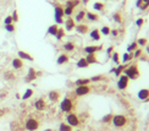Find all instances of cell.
I'll return each mask as SVG.
<instances>
[{
    "label": "cell",
    "mask_w": 149,
    "mask_h": 131,
    "mask_svg": "<svg viewBox=\"0 0 149 131\" xmlns=\"http://www.w3.org/2000/svg\"><path fill=\"white\" fill-rule=\"evenodd\" d=\"M54 11H55V21H56V25H61L64 23V6L56 3L54 5Z\"/></svg>",
    "instance_id": "obj_1"
},
{
    "label": "cell",
    "mask_w": 149,
    "mask_h": 131,
    "mask_svg": "<svg viewBox=\"0 0 149 131\" xmlns=\"http://www.w3.org/2000/svg\"><path fill=\"white\" fill-rule=\"evenodd\" d=\"M73 108H74V104L72 102V99H70V98H64L60 103V109H61V111H64V113H71Z\"/></svg>",
    "instance_id": "obj_2"
},
{
    "label": "cell",
    "mask_w": 149,
    "mask_h": 131,
    "mask_svg": "<svg viewBox=\"0 0 149 131\" xmlns=\"http://www.w3.org/2000/svg\"><path fill=\"white\" fill-rule=\"evenodd\" d=\"M125 75L130 78V80H136L139 76V70L137 65H131L125 69Z\"/></svg>",
    "instance_id": "obj_3"
},
{
    "label": "cell",
    "mask_w": 149,
    "mask_h": 131,
    "mask_svg": "<svg viewBox=\"0 0 149 131\" xmlns=\"http://www.w3.org/2000/svg\"><path fill=\"white\" fill-rule=\"evenodd\" d=\"M39 121L34 119V118H28V119L26 120V123H24V127H26V130L28 131H37L39 129Z\"/></svg>",
    "instance_id": "obj_4"
},
{
    "label": "cell",
    "mask_w": 149,
    "mask_h": 131,
    "mask_svg": "<svg viewBox=\"0 0 149 131\" xmlns=\"http://www.w3.org/2000/svg\"><path fill=\"white\" fill-rule=\"evenodd\" d=\"M66 121H67V124H69L70 126H72V127L79 125V119H78V116L74 114V113H69V114H67V115H66Z\"/></svg>",
    "instance_id": "obj_5"
},
{
    "label": "cell",
    "mask_w": 149,
    "mask_h": 131,
    "mask_svg": "<svg viewBox=\"0 0 149 131\" xmlns=\"http://www.w3.org/2000/svg\"><path fill=\"white\" fill-rule=\"evenodd\" d=\"M91 92V87L89 85H86V86H77L76 90H74V95L78 96V97H83L87 96L88 93Z\"/></svg>",
    "instance_id": "obj_6"
},
{
    "label": "cell",
    "mask_w": 149,
    "mask_h": 131,
    "mask_svg": "<svg viewBox=\"0 0 149 131\" xmlns=\"http://www.w3.org/2000/svg\"><path fill=\"white\" fill-rule=\"evenodd\" d=\"M113 124L116 126V127H122V126H125L126 125V123H127V119L123 115H115V116H113Z\"/></svg>",
    "instance_id": "obj_7"
},
{
    "label": "cell",
    "mask_w": 149,
    "mask_h": 131,
    "mask_svg": "<svg viewBox=\"0 0 149 131\" xmlns=\"http://www.w3.org/2000/svg\"><path fill=\"white\" fill-rule=\"evenodd\" d=\"M39 75H40V72H37L33 67H29L28 72H27V76L24 77V81H26L27 83H29V82H32V81H34Z\"/></svg>",
    "instance_id": "obj_8"
},
{
    "label": "cell",
    "mask_w": 149,
    "mask_h": 131,
    "mask_svg": "<svg viewBox=\"0 0 149 131\" xmlns=\"http://www.w3.org/2000/svg\"><path fill=\"white\" fill-rule=\"evenodd\" d=\"M128 77L126 75H121L120 78H119V82H117V87H119V90H125L127 85H128Z\"/></svg>",
    "instance_id": "obj_9"
},
{
    "label": "cell",
    "mask_w": 149,
    "mask_h": 131,
    "mask_svg": "<svg viewBox=\"0 0 149 131\" xmlns=\"http://www.w3.org/2000/svg\"><path fill=\"white\" fill-rule=\"evenodd\" d=\"M74 27H76V21L72 17H67V20L65 21V31L71 32L72 29H74Z\"/></svg>",
    "instance_id": "obj_10"
},
{
    "label": "cell",
    "mask_w": 149,
    "mask_h": 131,
    "mask_svg": "<svg viewBox=\"0 0 149 131\" xmlns=\"http://www.w3.org/2000/svg\"><path fill=\"white\" fill-rule=\"evenodd\" d=\"M74 29H76V32L79 33V34H86V33H88V32H89V27L87 26V25H84V23L76 25Z\"/></svg>",
    "instance_id": "obj_11"
},
{
    "label": "cell",
    "mask_w": 149,
    "mask_h": 131,
    "mask_svg": "<svg viewBox=\"0 0 149 131\" xmlns=\"http://www.w3.org/2000/svg\"><path fill=\"white\" fill-rule=\"evenodd\" d=\"M17 55H18V58L22 59V60H27V61H34V58L29 53L27 52H23V50H18L17 52Z\"/></svg>",
    "instance_id": "obj_12"
},
{
    "label": "cell",
    "mask_w": 149,
    "mask_h": 131,
    "mask_svg": "<svg viewBox=\"0 0 149 131\" xmlns=\"http://www.w3.org/2000/svg\"><path fill=\"white\" fill-rule=\"evenodd\" d=\"M11 65H12V67H14L15 70H22V69H23V60L17 57L15 59H12Z\"/></svg>",
    "instance_id": "obj_13"
},
{
    "label": "cell",
    "mask_w": 149,
    "mask_h": 131,
    "mask_svg": "<svg viewBox=\"0 0 149 131\" xmlns=\"http://www.w3.org/2000/svg\"><path fill=\"white\" fill-rule=\"evenodd\" d=\"M102 49H103V46H88L84 48V52L87 54H95L97 52L102 50Z\"/></svg>",
    "instance_id": "obj_14"
},
{
    "label": "cell",
    "mask_w": 149,
    "mask_h": 131,
    "mask_svg": "<svg viewBox=\"0 0 149 131\" xmlns=\"http://www.w3.org/2000/svg\"><path fill=\"white\" fill-rule=\"evenodd\" d=\"M34 108H36L37 110H39V111L44 110V109L47 108V103H45V101H44V99H43V98L37 99L36 103H34Z\"/></svg>",
    "instance_id": "obj_15"
},
{
    "label": "cell",
    "mask_w": 149,
    "mask_h": 131,
    "mask_svg": "<svg viewBox=\"0 0 149 131\" xmlns=\"http://www.w3.org/2000/svg\"><path fill=\"white\" fill-rule=\"evenodd\" d=\"M48 97L53 103H56L59 101V98H60V92L59 91H50L49 92V95H48Z\"/></svg>",
    "instance_id": "obj_16"
},
{
    "label": "cell",
    "mask_w": 149,
    "mask_h": 131,
    "mask_svg": "<svg viewBox=\"0 0 149 131\" xmlns=\"http://www.w3.org/2000/svg\"><path fill=\"white\" fill-rule=\"evenodd\" d=\"M89 36H91V39L92 41H100V31H99L98 28L92 29Z\"/></svg>",
    "instance_id": "obj_17"
},
{
    "label": "cell",
    "mask_w": 149,
    "mask_h": 131,
    "mask_svg": "<svg viewBox=\"0 0 149 131\" xmlns=\"http://www.w3.org/2000/svg\"><path fill=\"white\" fill-rule=\"evenodd\" d=\"M86 17H87V20H89L91 22H97L99 21V15L98 14H94V12H86Z\"/></svg>",
    "instance_id": "obj_18"
},
{
    "label": "cell",
    "mask_w": 149,
    "mask_h": 131,
    "mask_svg": "<svg viewBox=\"0 0 149 131\" xmlns=\"http://www.w3.org/2000/svg\"><path fill=\"white\" fill-rule=\"evenodd\" d=\"M86 60H87V63H88L89 65H91V64H98V63H99V60H98V58H97L95 54H87Z\"/></svg>",
    "instance_id": "obj_19"
},
{
    "label": "cell",
    "mask_w": 149,
    "mask_h": 131,
    "mask_svg": "<svg viewBox=\"0 0 149 131\" xmlns=\"http://www.w3.org/2000/svg\"><path fill=\"white\" fill-rule=\"evenodd\" d=\"M69 60H70L69 55H67V54H61V55H59L56 63H58V65H64L66 63H69Z\"/></svg>",
    "instance_id": "obj_20"
},
{
    "label": "cell",
    "mask_w": 149,
    "mask_h": 131,
    "mask_svg": "<svg viewBox=\"0 0 149 131\" xmlns=\"http://www.w3.org/2000/svg\"><path fill=\"white\" fill-rule=\"evenodd\" d=\"M138 98L142 99V101H148V98H149V90H147V88L141 90L138 92Z\"/></svg>",
    "instance_id": "obj_21"
},
{
    "label": "cell",
    "mask_w": 149,
    "mask_h": 131,
    "mask_svg": "<svg viewBox=\"0 0 149 131\" xmlns=\"http://www.w3.org/2000/svg\"><path fill=\"white\" fill-rule=\"evenodd\" d=\"M86 10H79L78 12H77V14H76V17H74L73 18V20L74 21H76V22H81V21H83L84 20V17H86Z\"/></svg>",
    "instance_id": "obj_22"
},
{
    "label": "cell",
    "mask_w": 149,
    "mask_h": 131,
    "mask_svg": "<svg viewBox=\"0 0 149 131\" xmlns=\"http://www.w3.org/2000/svg\"><path fill=\"white\" fill-rule=\"evenodd\" d=\"M58 29H59V25H52V26H49V28H48V34H50V36H56V33H58Z\"/></svg>",
    "instance_id": "obj_23"
},
{
    "label": "cell",
    "mask_w": 149,
    "mask_h": 131,
    "mask_svg": "<svg viewBox=\"0 0 149 131\" xmlns=\"http://www.w3.org/2000/svg\"><path fill=\"white\" fill-rule=\"evenodd\" d=\"M77 67L78 69H87V67H88L89 66V64L88 63H87V60H86V58H81L78 61H77Z\"/></svg>",
    "instance_id": "obj_24"
},
{
    "label": "cell",
    "mask_w": 149,
    "mask_h": 131,
    "mask_svg": "<svg viewBox=\"0 0 149 131\" xmlns=\"http://www.w3.org/2000/svg\"><path fill=\"white\" fill-rule=\"evenodd\" d=\"M63 48L66 52H73L74 49H76V46H74V43H72V42H66Z\"/></svg>",
    "instance_id": "obj_25"
},
{
    "label": "cell",
    "mask_w": 149,
    "mask_h": 131,
    "mask_svg": "<svg viewBox=\"0 0 149 131\" xmlns=\"http://www.w3.org/2000/svg\"><path fill=\"white\" fill-rule=\"evenodd\" d=\"M4 78H5L6 81H14V80L16 78V76H15V74L12 72V71L8 70V71L4 72Z\"/></svg>",
    "instance_id": "obj_26"
},
{
    "label": "cell",
    "mask_w": 149,
    "mask_h": 131,
    "mask_svg": "<svg viewBox=\"0 0 149 131\" xmlns=\"http://www.w3.org/2000/svg\"><path fill=\"white\" fill-rule=\"evenodd\" d=\"M79 4H81V0H67L66 1V6L72 8V9H76Z\"/></svg>",
    "instance_id": "obj_27"
},
{
    "label": "cell",
    "mask_w": 149,
    "mask_h": 131,
    "mask_svg": "<svg viewBox=\"0 0 149 131\" xmlns=\"http://www.w3.org/2000/svg\"><path fill=\"white\" fill-rule=\"evenodd\" d=\"M89 83H91L89 78H78V80H76V82H74L76 86H86V85H89Z\"/></svg>",
    "instance_id": "obj_28"
},
{
    "label": "cell",
    "mask_w": 149,
    "mask_h": 131,
    "mask_svg": "<svg viewBox=\"0 0 149 131\" xmlns=\"http://www.w3.org/2000/svg\"><path fill=\"white\" fill-rule=\"evenodd\" d=\"M32 96H33V90L27 88V90H26V92L23 93V96H22L21 98L23 99V101H27V99H29V98L32 97Z\"/></svg>",
    "instance_id": "obj_29"
},
{
    "label": "cell",
    "mask_w": 149,
    "mask_h": 131,
    "mask_svg": "<svg viewBox=\"0 0 149 131\" xmlns=\"http://www.w3.org/2000/svg\"><path fill=\"white\" fill-rule=\"evenodd\" d=\"M93 9H94L95 11H103L105 9V5L100 1H97V3L93 4Z\"/></svg>",
    "instance_id": "obj_30"
},
{
    "label": "cell",
    "mask_w": 149,
    "mask_h": 131,
    "mask_svg": "<svg viewBox=\"0 0 149 131\" xmlns=\"http://www.w3.org/2000/svg\"><path fill=\"white\" fill-rule=\"evenodd\" d=\"M59 131H72V126H70L66 123H61L59 126Z\"/></svg>",
    "instance_id": "obj_31"
},
{
    "label": "cell",
    "mask_w": 149,
    "mask_h": 131,
    "mask_svg": "<svg viewBox=\"0 0 149 131\" xmlns=\"http://www.w3.org/2000/svg\"><path fill=\"white\" fill-rule=\"evenodd\" d=\"M64 37H65V29L59 27L58 33H56V36H55V38H56V41H61V39L64 38Z\"/></svg>",
    "instance_id": "obj_32"
},
{
    "label": "cell",
    "mask_w": 149,
    "mask_h": 131,
    "mask_svg": "<svg viewBox=\"0 0 149 131\" xmlns=\"http://www.w3.org/2000/svg\"><path fill=\"white\" fill-rule=\"evenodd\" d=\"M73 10H74V9H72V8L65 6V8H64V15L67 16V17H71V15L73 14Z\"/></svg>",
    "instance_id": "obj_33"
},
{
    "label": "cell",
    "mask_w": 149,
    "mask_h": 131,
    "mask_svg": "<svg viewBox=\"0 0 149 131\" xmlns=\"http://www.w3.org/2000/svg\"><path fill=\"white\" fill-rule=\"evenodd\" d=\"M137 47H138V44H137V43H136V42H133V43H131V44H130V46L127 47V52H128V53L134 52L136 49H138Z\"/></svg>",
    "instance_id": "obj_34"
},
{
    "label": "cell",
    "mask_w": 149,
    "mask_h": 131,
    "mask_svg": "<svg viewBox=\"0 0 149 131\" xmlns=\"http://www.w3.org/2000/svg\"><path fill=\"white\" fill-rule=\"evenodd\" d=\"M113 18H114V21L117 22V23H121V22H122V16H121L120 12H115L114 16H113Z\"/></svg>",
    "instance_id": "obj_35"
},
{
    "label": "cell",
    "mask_w": 149,
    "mask_h": 131,
    "mask_svg": "<svg viewBox=\"0 0 149 131\" xmlns=\"http://www.w3.org/2000/svg\"><path fill=\"white\" fill-rule=\"evenodd\" d=\"M5 29H6V31H8V32H10V33H12V32H15V29H16V27H15V23L5 25Z\"/></svg>",
    "instance_id": "obj_36"
},
{
    "label": "cell",
    "mask_w": 149,
    "mask_h": 131,
    "mask_svg": "<svg viewBox=\"0 0 149 131\" xmlns=\"http://www.w3.org/2000/svg\"><path fill=\"white\" fill-rule=\"evenodd\" d=\"M110 32H111V29H110V27H108V26H104V27H102V29H100V33H103L104 36H109Z\"/></svg>",
    "instance_id": "obj_37"
},
{
    "label": "cell",
    "mask_w": 149,
    "mask_h": 131,
    "mask_svg": "<svg viewBox=\"0 0 149 131\" xmlns=\"http://www.w3.org/2000/svg\"><path fill=\"white\" fill-rule=\"evenodd\" d=\"M123 69H125V65H120L119 67H116L115 70H114V72H115V76H117V77H119V76H120V74L122 72V70H123Z\"/></svg>",
    "instance_id": "obj_38"
},
{
    "label": "cell",
    "mask_w": 149,
    "mask_h": 131,
    "mask_svg": "<svg viewBox=\"0 0 149 131\" xmlns=\"http://www.w3.org/2000/svg\"><path fill=\"white\" fill-rule=\"evenodd\" d=\"M123 59V63H127V61H130V60H132V58H133V55L132 54H128V53H126V54H123V57H122Z\"/></svg>",
    "instance_id": "obj_39"
},
{
    "label": "cell",
    "mask_w": 149,
    "mask_h": 131,
    "mask_svg": "<svg viewBox=\"0 0 149 131\" xmlns=\"http://www.w3.org/2000/svg\"><path fill=\"white\" fill-rule=\"evenodd\" d=\"M11 17H12V22H14V23L18 22V12H17V10H14V12H12Z\"/></svg>",
    "instance_id": "obj_40"
},
{
    "label": "cell",
    "mask_w": 149,
    "mask_h": 131,
    "mask_svg": "<svg viewBox=\"0 0 149 131\" xmlns=\"http://www.w3.org/2000/svg\"><path fill=\"white\" fill-rule=\"evenodd\" d=\"M111 120H113V114H107V115H105L103 119H102L103 123H110Z\"/></svg>",
    "instance_id": "obj_41"
},
{
    "label": "cell",
    "mask_w": 149,
    "mask_h": 131,
    "mask_svg": "<svg viewBox=\"0 0 149 131\" xmlns=\"http://www.w3.org/2000/svg\"><path fill=\"white\" fill-rule=\"evenodd\" d=\"M142 1H143V4L141 5V10H146L147 8H149V0H142Z\"/></svg>",
    "instance_id": "obj_42"
},
{
    "label": "cell",
    "mask_w": 149,
    "mask_h": 131,
    "mask_svg": "<svg viewBox=\"0 0 149 131\" xmlns=\"http://www.w3.org/2000/svg\"><path fill=\"white\" fill-rule=\"evenodd\" d=\"M103 78H104L103 75H98V76H94V77H92V78H89V80H91V82H97V81H100V80H103Z\"/></svg>",
    "instance_id": "obj_43"
},
{
    "label": "cell",
    "mask_w": 149,
    "mask_h": 131,
    "mask_svg": "<svg viewBox=\"0 0 149 131\" xmlns=\"http://www.w3.org/2000/svg\"><path fill=\"white\" fill-rule=\"evenodd\" d=\"M4 23H5V25H10V23H14V22H12V17H11V15H9V16H6V17H5V20H4Z\"/></svg>",
    "instance_id": "obj_44"
},
{
    "label": "cell",
    "mask_w": 149,
    "mask_h": 131,
    "mask_svg": "<svg viewBox=\"0 0 149 131\" xmlns=\"http://www.w3.org/2000/svg\"><path fill=\"white\" fill-rule=\"evenodd\" d=\"M9 113V109L8 108H0V118H3L5 114Z\"/></svg>",
    "instance_id": "obj_45"
},
{
    "label": "cell",
    "mask_w": 149,
    "mask_h": 131,
    "mask_svg": "<svg viewBox=\"0 0 149 131\" xmlns=\"http://www.w3.org/2000/svg\"><path fill=\"white\" fill-rule=\"evenodd\" d=\"M136 43H137V44H139V46H146V44H147V39H146V38H139Z\"/></svg>",
    "instance_id": "obj_46"
},
{
    "label": "cell",
    "mask_w": 149,
    "mask_h": 131,
    "mask_svg": "<svg viewBox=\"0 0 149 131\" xmlns=\"http://www.w3.org/2000/svg\"><path fill=\"white\" fill-rule=\"evenodd\" d=\"M113 60H114V63L119 64V63H120V59H119V54H117V53H114V54H113Z\"/></svg>",
    "instance_id": "obj_47"
},
{
    "label": "cell",
    "mask_w": 149,
    "mask_h": 131,
    "mask_svg": "<svg viewBox=\"0 0 149 131\" xmlns=\"http://www.w3.org/2000/svg\"><path fill=\"white\" fill-rule=\"evenodd\" d=\"M141 54H142V49H136V50H134V54H133V58H138V57H141Z\"/></svg>",
    "instance_id": "obj_48"
},
{
    "label": "cell",
    "mask_w": 149,
    "mask_h": 131,
    "mask_svg": "<svg viewBox=\"0 0 149 131\" xmlns=\"http://www.w3.org/2000/svg\"><path fill=\"white\" fill-rule=\"evenodd\" d=\"M143 22H144V20H143V18H138V20L136 21V25H137L138 27H141L142 25H143Z\"/></svg>",
    "instance_id": "obj_49"
},
{
    "label": "cell",
    "mask_w": 149,
    "mask_h": 131,
    "mask_svg": "<svg viewBox=\"0 0 149 131\" xmlns=\"http://www.w3.org/2000/svg\"><path fill=\"white\" fill-rule=\"evenodd\" d=\"M142 4H143V1H142V0H137V3H136V6H137V8H141Z\"/></svg>",
    "instance_id": "obj_50"
},
{
    "label": "cell",
    "mask_w": 149,
    "mask_h": 131,
    "mask_svg": "<svg viewBox=\"0 0 149 131\" xmlns=\"http://www.w3.org/2000/svg\"><path fill=\"white\" fill-rule=\"evenodd\" d=\"M113 49H114V47H109V48H108V50H107V52H108V54H109V55H110L111 53H113Z\"/></svg>",
    "instance_id": "obj_51"
},
{
    "label": "cell",
    "mask_w": 149,
    "mask_h": 131,
    "mask_svg": "<svg viewBox=\"0 0 149 131\" xmlns=\"http://www.w3.org/2000/svg\"><path fill=\"white\" fill-rule=\"evenodd\" d=\"M111 34H113V36H117V31L116 29H111V32H110Z\"/></svg>",
    "instance_id": "obj_52"
},
{
    "label": "cell",
    "mask_w": 149,
    "mask_h": 131,
    "mask_svg": "<svg viewBox=\"0 0 149 131\" xmlns=\"http://www.w3.org/2000/svg\"><path fill=\"white\" fill-rule=\"evenodd\" d=\"M6 95H8V93H3V95L0 96V99H4V97H6Z\"/></svg>",
    "instance_id": "obj_53"
},
{
    "label": "cell",
    "mask_w": 149,
    "mask_h": 131,
    "mask_svg": "<svg viewBox=\"0 0 149 131\" xmlns=\"http://www.w3.org/2000/svg\"><path fill=\"white\" fill-rule=\"evenodd\" d=\"M16 98H17V99H20V98H21V96L18 95V93H16Z\"/></svg>",
    "instance_id": "obj_54"
},
{
    "label": "cell",
    "mask_w": 149,
    "mask_h": 131,
    "mask_svg": "<svg viewBox=\"0 0 149 131\" xmlns=\"http://www.w3.org/2000/svg\"><path fill=\"white\" fill-rule=\"evenodd\" d=\"M83 3H84V4H87V3H88V0H83Z\"/></svg>",
    "instance_id": "obj_55"
},
{
    "label": "cell",
    "mask_w": 149,
    "mask_h": 131,
    "mask_svg": "<svg viewBox=\"0 0 149 131\" xmlns=\"http://www.w3.org/2000/svg\"><path fill=\"white\" fill-rule=\"evenodd\" d=\"M147 53L149 54V47H147Z\"/></svg>",
    "instance_id": "obj_56"
},
{
    "label": "cell",
    "mask_w": 149,
    "mask_h": 131,
    "mask_svg": "<svg viewBox=\"0 0 149 131\" xmlns=\"http://www.w3.org/2000/svg\"><path fill=\"white\" fill-rule=\"evenodd\" d=\"M44 131H53L52 129H47V130H44Z\"/></svg>",
    "instance_id": "obj_57"
},
{
    "label": "cell",
    "mask_w": 149,
    "mask_h": 131,
    "mask_svg": "<svg viewBox=\"0 0 149 131\" xmlns=\"http://www.w3.org/2000/svg\"><path fill=\"white\" fill-rule=\"evenodd\" d=\"M76 131H79V130H76Z\"/></svg>",
    "instance_id": "obj_58"
}]
</instances>
